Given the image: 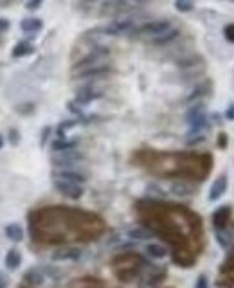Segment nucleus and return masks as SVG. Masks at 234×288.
<instances>
[{
    "mask_svg": "<svg viewBox=\"0 0 234 288\" xmlns=\"http://www.w3.org/2000/svg\"><path fill=\"white\" fill-rule=\"evenodd\" d=\"M186 119H187V125H189V135H198L205 128V125H207V114H205L202 105L191 108L187 112Z\"/></svg>",
    "mask_w": 234,
    "mask_h": 288,
    "instance_id": "nucleus-1",
    "label": "nucleus"
},
{
    "mask_svg": "<svg viewBox=\"0 0 234 288\" xmlns=\"http://www.w3.org/2000/svg\"><path fill=\"white\" fill-rule=\"evenodd\" d=\"M83 159V153H80L77 150H69V152H54V155L51 157V162L56 168H74Z\"/></svg>",
    "mask_w": 234,
    "mask_h": 288,
    "instance_id": "nucleus-2",
    "label": "nucleus"
},
{
    "mask_svg": "<svg viewBox=\"0 0 234 288\" xmlns=\"http://www.w3.org/2000/svg\"><path fill=\"white\" fill-rule=\"evenodd\" d=\"M52 178H58V180H67L74 182V184H81L87 182V173L80 171L77 168H58V170L52 171Z\"/></svg>",
    "mask_w": 234,
    "mask_h": 288,
    "instance_id": "nucleus-3",
    "label": "nucleus"
},
{
    "mask_svg": "<svg viewBox=\"0 0 234 288\" xmlns=\"http://www.w3.org/2000/svg\"><path fill=\"white\" fill-rule=\"evenodd\" d=\"M171 27L173 26H171V22H169V20H153V22H148V24H144L143 27H139L137 34L155 38V36H159V34L166 33V31H169Z\"/></svg>",
    "mask_w": 234,
    "mask_h": 288,
    "instance_id": "nucleus-4",
    "label": "nucleus"
},
{
    "mask_svg": "<svg viewBox=\"0 0 234 288\" xmlns=\"http://www.w3.org/2000/svg\"><path fill=\"white\" fill-rule=\"evenodd\" d=\"M135 29V24L132 20H115V22H110L108 26H105L101 29L103 34H108V36H121V34H128Z\"/></svg>",
    "mask_w": 234,
    "mask_h": 288,
    "instance_id": "nucleus-5",
    "label": "nucleus"
},
{
    "mask_svg": "<svg viewBox=\"0 0 234 288\" xmlns=\"http://www.w3.org/2000/svg\"><path fill=\"white\" fill-rule=\"evenodd\" d=\"M105 56H108V49H95L90 54H87L85 58H81L80 61L74 63V72H80V70H85V69H88V67L99 65Z\"/></svg>",
    "mask_w": 234,
    "mask_h": 288,
    "instance_id": "nucleus-6",
    "label": "nucleus"
},
{
    "mask_svg": "<svg viewBox=\"0 0 234 288\" xmlns=\"http://www.w3.org/2000/svg\"><path fill=\"white\" fill-rule=\"evenodd\" d=\"M54 188L58 193H62L63 196H67V198H81L83 196V186L81 184H74V182H67V180H58V178H54Z\"/></svg>",
    "mask_w": 234,
    "mask_h": 288,
    "instance_id": "nucleus-7",
    "label": "nucleus"
},
{
    "mask_svg": "<svg viewBox=\"0 0 234 288\" xmlns=\"http://www.w3.org/2000/svg\"><path fill=\"white\" fill-rule=\"evenodd\" d=\"M110 72H112V69H110L108 65H103V63H99V65L88 67V69L80 70V72H74V78H76V79H92V78H103V76L110 74Z\"/></svg>",
    "mask_w": 234,
    "mask_h": 288,
    "instance_id": "nucleus-8",
    "label": "nucleus"
},
{
    "mask_svg": "<svg viewBox=\"0 0 234 288\" xmlns=\"http://www.w3.org/2000/svg\"><path fill=\"white\" fill-rule=\"evenodd\" d=\"M101 96H103V92L99 89H95V87H81V89L76 92V99L74 101H76L80 107H85V105L99 99Z\"/></svg>",
    "mask_w": 234,
    "mask_h": 288,
    "instance_id": "nucleus-9",
    "label": "nucleus"
},
{
    "mask_svg": "<svg viewBox=\"0 0 234 288\" xmlns=\"http://www.w3.org/2000/svg\"><path fill=\"white\" fill-rule=\"evenodd\" d=\"M133 8V4H130L128 0H108L105 6H103V13H125L130 11Z\"/></svg>",
    "mask_w": 234,
    "mask_h": 288,
    "instance_id": "nucleus-10",
    "label": "nucleus"
},
{
    "mask_svg": "<svg viewBox=\"0 0 234 288\" xmlns=\"http://www.w3.org/2000/svg\"><path fill=\"white\" fill-rule=\"evenodd\" d=\"M225 189H227V177L225 175H222V177H218L215 182H212L211 189H209V200H211V202L218 200L220 196L225 193Z\"/></svg>",
    "mask_w": 234,
    "mask_h": 288,
    "instance_id": "nucleus-11",
    "label": "nucleus"
},
{
    "mask_svg": "<svg viewBox=\"0 0 234 288\" xmlns=\"http://www.w3.org/2000/svg\"><path fill=\"white\" fill-rule=\"evenodd\" d=\"M77 144H80V140H77L76 137H72V139L60 137V139H56L54 142H52V150H54V152H69V150H76Z\"/></svg>",
    "mask_w": 234,
    "mask_h": 288,
    "instance_id": "nucleus-12",
    "label": "nucleus"
},
{
    "mask_svg": "<svg viewBox=\"0 0 234 288\" xmlns=\"http://www.w3.org/2000/svg\"><path fill=\"white\" fill-rule=\"evenodd\" d=\"M42 27H44V22H42L40 18H34V16H31V18H24L22 22H20V29L27 34L38 33Z\"/></svg>",
    "mask_w": 234,
    "mask_h": 288,
    "instance_id": "nucleus-13",
    "label": "nucleus"
},
{
    "mask_svg": "<svg viewBox=\"0 0 234 288\" xmlns=\"http://www.w3.org/2000/svg\"><path fill=\"white\" fill-rule=\"evenodd\" d=\"M179 29H175V27H171L169 31H166V33H162V34H159V36H155V38H151V44L153 45H168V44H171L175 38H179Z\"/></svg>",
    "mask_w": 234,
    "mask_h": 288,
    "instance_id": "nucleus-14",
    "label": "nucleus"
},
{
    "mask_svg": "<svg viewBox=\"0 0 234 288\" xmlns=\"http://www.w3.org/2000/svg\"><path fill=\"white\" fill-rule=\"evenodd\" d=\"M24 281H26L27 284H34V286H38V284H42L45 281V274L42 269H29L26 272V276H24Z\"/></svg>",
    "mask_w": 234,
    "mask_h": 288,
    "instance_id": "nucleus-15",
    "label": "nucleus"
},
{
    "mask_svg": "<svg viewBox=\"0 0 234 288\" xmlns=\"http://www.w3.org/2000/svg\"><path fill=\"white\" fill-rule=\"evenodd\" d=\"M80 256H81V251L80 249H63V251H58V252H54L52 254V259L54 261H65V259H80Z\"/></svg>",
    "mask_w": 234,
    "mask_h": 288,
    "instance_id": "nucleus-16",
    "label": "nucleus"
},
{
    "mask_svg": "<svg viewBox=\"0 0 234 288\" xmlns=\"http://www.w3.org/2000/svg\"><path fill=\"white\" fill-rule=\"evenodd\" d=\"M20 263H22L20 252L16 251V249H11V251L6 254V266H8L9 270H16L20 266Z\"/></svg>",
    "mask_w": 234,
    "mask_h": 288,
    "instance_id": "nucleus-17",
    "label": "nucleus"
},
{
    "mask_svg": "<svg viewBox=\"0 0 234 288\" xmlns=\"http://www.w3.org/2000/svg\"><path fill=\"white\" fill-rule=\"evenodd\" d=\"M33 52V45L29 44V42H18V44L13 47L11 54L13 58H24V56L31 54Z\"/></svg>",
    "mask_w": 234,
    "mask_h": 288,
    "instance_id": "nucleus-18",
    "label": "nucleus"
},
{
    "mask_svg": "<svg viewBox=\"0 0 234 288\" xmlns=\"http://www.w3.org/2000/svg\"><path fill=\"white\" fill-rule=\"evenodd\" d=\"M6 236L11 241H22V238H24L22 227H20L18 223H9V225H6Z\"/></svg>",
    "mask_w": 234,
    "mask_h": 288,
    "instance_id": "nucleus-19",
    "label": "nucleus"
},
{
    "mask_svg": "<svg viewBox=\"0 0 234 288\" xmlns=\"http://www.w3.org/2000/svg\"><path fill=\"white\" fill-rule=\"evenodd\" d=\"M146 252L155 259H161V258H164V256L168 254V252H166V249L162 247V245H157V243L146 245Z\"/></svg>",
    "mask_w": 234,
    "mask_h": 288,
    "instance_id": "nucleus-20",
    "label": "nucleus"
},
{
    "mask_svg": "<svg viewBox=\"0 0 234 288\" xmlns=\"http://www.w3.org/2000/svg\"><path fill=\"white\" fill-rule=\"evenodd\" d=\"M175 8H177V11H180V13H189V11H193L194 4H193V0H175Z\"/></svg>",
    "mask_w": 234,
    "mask_h": 288,
    "instance_id": "nucleus-21",
    "label": "nucleus"
},
{
    "mask_svg": "<svg viewBox=\"0 0 234 288\" xmlns=\"http://www.w3.org/2000/svg\"><path fill=\"white\" fill-rule=\"evenodd\" d=\"M76 125H77V121H63L62 125L58 126V135H60V137H63V135H65L67 130L74 128V126H76Z\"/></svg>",
    "mask_w": 234,
    "mask_h": 288,
    "instance_id": "nucleus-22",
    "label": "nucleus"
},
{
    "mask_svg": "<svg viewBox=\"0 0 234 288\" xmlns=\"http://www.w3.org/2000/svg\"><path fill=\"white\" fill-rule=\"evenodd\" d=\"M128 236L133 238V240H146L150 234H148L146 231H143V229H133V231H130V233H128Z\"/></svg>",
    "mask_w": 234,
    "mask_h": 288,
    "instance_id": "nucleus-23",
    "label": "nucleus"
},
{
    "mask_svg": "<svg viewBox=\"0 0 234 288\" xmlns=\"http://www.w3.org/2000/svg\"><path fill=\"white\" fill-rule=\"evenodd\" d=\"M67 107H69V110L72 112V114H76L77 117H83V110H81V107L76 103V101H70V103L67 105Z\"/></svg>",
    "mask_w": 234,
    "mask_h": 288,
    "instance_id": "nucleus-24",
    "label": "nucleus"
},
{
    "mask_svg": "<svg viewBox=\"0 0 234 288\" xmlns=\"http://www.w3.org/2000/svg\"><path fill=\"white\" fill-rule=\"evenodd\" d=\"M44 4V0H27V4H26V8L29 9V11H36L40 6Z\"/></svg>",
    "mask_w": 234,
    "mask_h": 288,
    "instance_id": "nucleus-25",
    "label": "nucleus"
},
{
    "mask_svg": "<svg viewBox=\"0 0 234 288\" xmlns=\"http://www.w3.org/2000/svg\"><path fill=\"white\" fill-rule=\"evenodd\" d=\"M223 34H225L227 40L232 42V44H234V24H230V26H227L225 29H223Z\"/></svg>",
    "mask_w": 234,
    "mask_h": 288,
    "instance_id": "nucleus-26",
    "label": "nucleus"
},
{
    "mask_svg": "<svg viewBox=\"0 0 234 288\" xmlns=\"http://www.w3.org/2000/svg\"><path fill=\"white\" fill-rule=\"evenodd\" d=\"M9 140H11V144H18L20 135H18V132H16V130H11V132H9Z\"/></svg>",
    "mask_w": 234,
    "mask_h": 288,
    "instance_id": "nucleus-27",
    "label": "nucleus"
},
{
    "mask_svg": "<svg viewBox=\"0 0 234 288\" xmlns=\"http://www.w3.org/2000/svg\"><path fill=\"white\" fill-rule=\"evenodd\" d=\"M9 20L8 18H0V33H4V31H8L9 29Z\"/></svg>",
    "mask_w": 234,
    "mask_h": 288,
    "instance_id": "nucleus-28",
    "label": "nucleus"
},
{
    "mask_svg": "<svg viewBox=\"0 0 234 288\" xmlns=\"http://www.w3.org/2000/svg\"><path fill=\"white\" fill-rule=\"evenodd\" d=\"M225 117H227V119H230V121H232V119H234V105H230V107L227 108Z\"/></svg>",
    "mask_w": 234,
    "mask_h": 288,
    "instance_id": "nucleus-29",
    "label": "nucleus"
},
{
    "mask_svg": "<svg viewBox=\"0 0 234 288\" xmlns=\"http://www.w3.org/2000/svg\"><path fill=\"white\" fill-rule=\"evenodd\" d=\"M197 288H207V281H205L204 276H200V279H198V283H197Z\"/></svg>",
    "mask_w": 234,
    "mask_h": 288,
    "instance_id": "nucleus-30",
    "label": "nucleus"
},
{
    "mask_svg": "<svg viewBox=\"0 0 234 288\" xmlns=\"http://www.w3.org/2000/svg\"><path fill=\"white\" fill-rule=\"evenodd\" d=\"M0 288H8V277L4 274H0Z\"/></svg>",
    "mask_w": 234,
    "mask_h": 288,
    "instance_id": "nucleus-31",
    "label": "nucleus"
},
{
    "mask_svg": "<svg viewBox=\"0 0 234 288\" xmlns=\"http://www.w3.org/2000/svg\"><path fill=\"white\" fill-rule=\"evenodd\" d=\"M51 133V128H45L44 133H42V144H45V140H47V135Z\"/></svg>",
    "mask_w": 234,
    "mask_h": 288,
    "instance_id": "nucleus-32",
    "label": "nucleus"
},
{
    "mask_svg": "<svg viewBox=\"0 0 234 288\" xmlns=\"http://www.w3.org/2000/svg\"><path fill=\"white\" fill-rule=\"evenodd\" d=\"M130 4H133V6H137V4H146L148 0H128Z\"/></svg>",
    "mask_w": 234,
    "mask_h": 288,
    "instance_id": "nucleus-33",
    "label": "nucleus"
},
{
    "mask_svg": "<svg viewBox=\"0 0 234 288\" xmlns=\"http://www.w3.org/2000/svg\"><path fill=\"white\" fill-rule=\"evenodd\" d=\"M2 144H4V139H2V137H0V148H2Z\"/></svg>",
    "mask_w": 234,
    "mask_h": 288,
    "instance_id": "nucleus-34",
    "label": "nucleus"
},
{
    "mask_svg": "<svg viewBox=\"0 0 234 288\" xmlns=\"http://www.w3.org/2000/svg\"><path fill=\"white\" fill-rule=\"evenodd\" d=\"M85 2H95V0H85Z\"/></svg>",
    "mask_w": 234,
    "mask_h": 288,
    "instance_id": "nucleus-35",
    "label": "nucleus"
}]
</instances>
